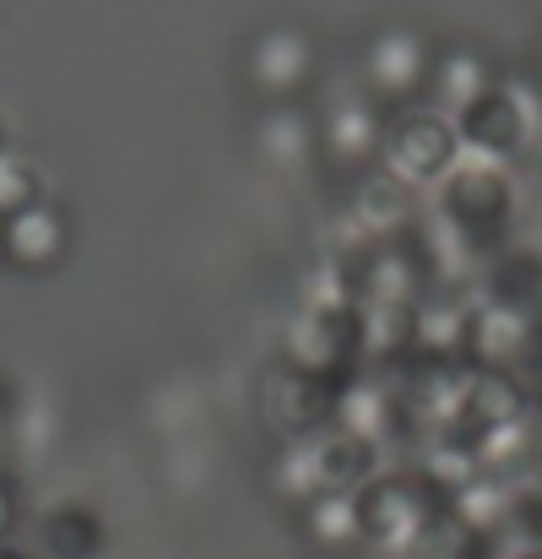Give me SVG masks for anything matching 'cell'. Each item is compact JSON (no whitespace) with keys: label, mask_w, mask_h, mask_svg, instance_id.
<instances>
[{"label":"cell","mask_w":542,"mask_h":559,"mask_svg":"<svg viewBox=\"0 0 542 559\" xmlns=\"http://www.w3.org/2000/svg\"><path fill=\"white\" fill-rule=\"evenodd\" d=\"M304 66H310V49H304V38H299L293 27H272V33H261V38L250 44V71H255V82L272 87V93L304 82Z\"/></svg>","instance_id":"8fae6325"},{"label":"cell","mask_w":542,"mask_h":559,"mask_svg":"<svg viewBox=\"0 0 542 559\" xmlns=\"http://www.w3.org/2000/svg\"><path fill=\"white\" fill-rule=\"evenodd\" d=\"M16 533V495L5 489V478H0V544Z\"/></svg>","instance_id":"e0dca14e"},{"label":"cell","mask_w":542,"mask_h":559,"mask_svg":"<svg viewBox=\"0 0 542 559\" xmlns=\"http://www.w3.org/2000/svg\"><path fill=\"white\" fill-rule=\"evenodd\" d=\"M0 153H5V131H0Z\"/></svg>","instance_id":"ffe728a7"},{"label":"cell","mask_w":542,"mask_h":559,"mask_svg":"<svg viewBox=\"0 0 542 559\" xmlns=\"http://www.w3.org/2000/svg\"><path fill=\"white\" fill-rule=\"evenodd\" d=\"M0 559H27V555H16V549H5V544H0Z\"/></svg>","instance_id":"d6986e66"},{"label":"cell","mask_w":542,"mask_h":559,"mask_svg":"<svg viewBox=\"0 0 542 559\" xmlns=\"http://www.w3.org/2000/svg\"><path fill=\"white\" fill-rule=\"evenodd\" d=\"M38 169L33 164H22V158H11V153H0V217H11V212H22V206H33L38 201Z\"/></svg>","instance_id":"9a60e30c"},{"label":"cell","mask_w":542,"mask_h":559,"mask_svg":"<svg viewBox=\"0 0 542 559\" xmlns=\"http://www.w3.org/2000/svg\"><path fill=\"white\" fill-rule=\"evenodd\" d=\"M489 299L532 316L542 299V255L538 250H499L494 266H489Z\"/></svg>","instance_id":"7c38bea8"},{"label":"cell","mask_w":542,"mask_h":559,"mask_svg":"<svg viewBox=\"0 0 542 559\" xmlns=\"http://www.w3.org/2000/svg\"><path fill=\"white\" fill-rule=\"evenodd\" d=\"M429 87H434V98H439L445 115H461L483 87H494V76L483 71L478 55H445V60L429 71Z\"/></svg>","instance_id":"4fadbf2b"},{"label":"cell","mask_w":542,"mask_h":559,"mask_svg":"<svg viewBox=\"0 0 542 559\" xmlns=\"http://www.w3.org/2000/svg\"><path fill=\"white\" fill-rule=\"evenodd\" d=\"M0 255L16 272H44L65 255V217L49 201H33L11 217H0Z\"/></svg>","instance_id":"8992f818"},{"label":"cell","mask_w":542,"mask_h":559,"mask_svg":"<svg viewBox=\"0 0 542 559\" xmlns=\"http://www.w3.org/2000/svg\"><path fill=\"white\" fill-rule=\"evenodd\" d=\"M16 407H22V391H16V380H11V374H0V424H11V418H16Z\"/></svg>","instance_id":"2e32d148"},{"label":"cell","mask_w":542,"mask_h":559,"mask_svg":"<svg viewBox=\"0 0 542 559\" xmlns=\"http://www.w3.org/2000/svg\"><path fill=\"white\" fill-rule=\"evenodd\" d=\"M299 533L310 549H326V555H348L363 544L359 511H353V495H315L299 506Z\"/></svg>","instance_id":"9c48e42d"},{"label":"cell","mask_w":542,"mask_h":559,"mask_svg":"<svg viewBox=\"0 0 542 559\" xmlns=\"http://www.w3.org/2000/svg\"><path fill=\"white\" fill-rule=\"evenodd\" d=\"M456 120V136H461V153H478V158H510L521 142H527V126H532V115H527V104H521V93L510 87V82H494V87H483L461 115H450Z\"/></svg>","instance_id":"5b68a950"},{"label":"cell","mask_w":542,"mask_h":559,"mask_svg":"<svg viewBox=\"0 0 542 559\" xmlns=\"http://www.w3.org/2000/svg\"><path fill=\"white\" fill-rule=\"evenodd\" d=\"M510 201H516V190H510V175L499 158L461 153V164L439 180V212L472 250H494V239L510 223Z\"/></svg>","instance_id":"7a4b0ae2"},{"label":"cell","mask_w":542,"mask_h":559,"mask_svg":"<svg viewBox=\"0 0 542 559\" xmlns=\"http://www.w3.org/2000/svg\"><path fill=\"white\" fill-rule=\"evenodd\" d=\"M494 559H542V549H527V544H505Z\"/></svg>","instance_id":"ac0fdd59"},{"label":"cell","mask_w":542,"mask_h":559,"mask_svg":"<svg viewBox=\"0 0 542 559\" xmlns=\"http://www.w3.org/2000/svg\"><path fill=\"white\" fill-rule=\"evenodd\" d=\"M429 71H434V60H429L423 38L407 33V27L380 33V38L369 44V76H374L380 93H412V87L429 82Z\"/></svg>","instance_id":"ba28073f"},{"label":"cell","mask_w":542,"mask_h":559,"mask_svg":"<svg viewBox=\"0 0 542 559\" xmlns=\"http://www.w3.org/2000/svg\"><path fill=\"white\" fill-rule=\"evenodd\" d=\"M348 374H321L304 365H282L261 385V413L282 440H310L326 424H337V396Z\"/></svg>","instance_id":"3957f363"},{"label":"cell","mask_w":542,"mask_h":559,"mask_svg":"<svg viewBox=\"0 0 542 559\" xmlns=\"http://www.w3.org/2000/svg\"><path fill=\"white\" fill-rule=\"evenodd\" d=\"M380 142H385V126H380L369 109H342V115L332 120V147H337V158H369Z\"/></svg>","instance_id":"5bb4252c"},{"label":"cell","mask_w":542,"mask_h":559,"mask_svg":"<svg viewBox=\"0 0 542 559\" xmlns=\"http://www.w3.org/2000/svg\"><path fill=\"white\" fill-rule=\"evenodd\" d=\"M109 549V527L93 506L82 500H60L44 511L38 522V559H104Z\"/></svg>","instance_id":"52a82bcc"},{"label":"cell","mask_w":542,"mask_h":559,"mask_svg":"<svg viewBox=\"0 0 542 559\" xmlns=\"http://www.w3.org/2000/svg\"><path fill=\"white\" fill-rule=\"evenodd\" d=\"M412 195L418 186H407L401 175H390V169H380V175H369L353 195V217H359V228L369 239H390L407 217H412Z\"/></svg>","instance_id":"30bf717a"},{"label":"cell","mask_w":542,"mask_h":559,"mask_svg":"<svg viewBox=\"0 0 542 559\" xmlns=\"http://www.w3.org/2000/svg\"><path fill=\"white\" fill-rule=\"evenodd\" d=\"M385 169L401 175L407 186H439L461 164V136L450 115H401L385 126Z\"/></svg>","instance_id":"277c9868"},{"label":"cell","mask_w":542,"mask_h":559,"mask_svg":"<svg viewBox=\"0 0 542 559\" xmlns=\"http://www.w3.org/2000/svg\"><path fill=\"white\" fill-rule=\"evenodd\" d=\"M450 506V495L439 484H429L423 467H396V473H374L353 495V511H359L363 544H380V549H412V538L423 533V522Z\"/></svg>","instance_id":"6da1fadb"}]
</instances>
